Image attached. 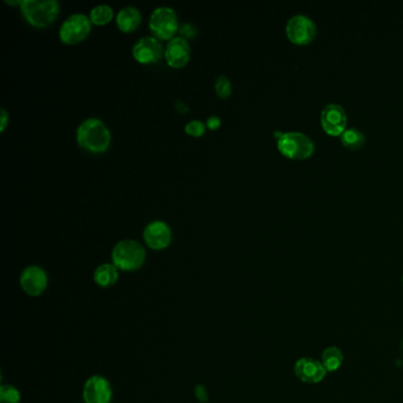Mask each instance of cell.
<instances>
[{
    "label": "cell",
    "mask_w": 403,
    "mask_h": 403,
    "mask_svg": "<svg viewBox=\"0 0 403 403\" xmlns=\"http://www.w3.org/2000/svg\"><path fill=\"white\" fill-rule=\"evenodd\" d=\"M341 141L343 146L347 147L349 149H359L366 142V136L359 129L348 128L341 134Z\"/></svg>",
    "instance_id": "obj_18"
},
{
    "label": "cell",
    "mask_w": 403,
    "mask_h": 403,
    "mask_svg": "<svg viewBox=\"0 0 403 403\" xmlns=\"http://www.w3.org/2000/svg\"><path fill=\"white\" fill-rule=\"evenodd\" d=\"M286 36L296 44H308L316 36L315 23L308 16H292L286 23Z\"/></svg>",
    "instance_id": "obj_7"
},
{
    "label": "cell",
    "mask_w": 403,
    "mask_h": 403,
    "mask_svg": "<svg viewBox=\"0 0 403 403\" xmlns=\"http://www.w3.org/2000/svg\"><path fill=\"white\" fill-rule=\"evenodd\" d=\"M0 403H20V392H19L18 389L13 385H1Z\"/></svg>",
    "instance_id": "obj_20"
},
{
    "label": "cell",
    "mask_w": 403,
    "mask_h": 403,
    "mask_svg": "<svg viewBox=\"0 0 403 403\" xmlns=\"http://www.w3.org/2000/svg\"><path fill=\"white\" fill-rule=\"evenodd\" d=\"M165 58L170 68L181 69L191 59V46L182 37H174L165 49Z\"/></svg>",
    "instance_id": "obj_14"
},
{
    "label": "cell",
    "mask_w": 403,
    "mask_h": 403,
    "mask_svg": "<svg viewBox=\"0 0 403 403\" xmlns=\"http://www.w3.org/2000/svg\"><path fill=\"white\" fill-rule=\"evenodd\" d=\"M92 23L88 16L75 13L63 22L59 29V39L66 45H75L88 38Z\"/></svg>",
    "instance_id": "obj_6"
},
{
    "label": "cell",
    "mask_w": 403,
    "mask_h": 403,
    "mask_svg": "<svg viewBox=\"0 0 403 403\" xmlns=\"http://www.w3.org/2000/svg\"><path fill=\"white\" fill-rule=\"evenodd\" d=\"M180 37L185 38L186 41L187 39H192L197 36V29H195L194 25H192L190 23H185L179 27Z\"/></svg>",
    "instance_id": "obj_23"
},
{
    "label": "cell",
    "mask_w": 403,
    "mask_h": 403,
    "mask_svg": "<svg viewBox=\"0 0 403 403\" xmlns=\"http://www.w3.org/2000/svg\"><path fill=\"white\" fill-rule=\"evenodd\" d=\"M165 55L161 42L155 37H143L132 46V57L140 64H154Z\"/></svg>",
    "instance_id": "obj_8"
},
{
    "label": "cell",
    "mask_w": 403,
    "mask_h": 403,
    "mask_svg": "<svg viewBox=\"0 0 403 403\" xmlns=\"http://www.w3.org/2000/svg\"><path fill=\"white\" fill-rule=\"evenodd\" d=\"M197 397H198L199 401H202V402H206V399H207V394H206V390L202 385H198L197 387Z\"/></svg>",
    "instance_id": "obj_26"
},
{
    "label": "cell",
    "mask_w": 403,
    "mask_h": 403,
    "mask_svg": "<svg viewBox=\"0 0 403 403\" xmlns=\"http://www.w3.org/2000/svg\"><path fill=\"white\" fill-rule=\"evenodd\" d=\"M179 27L178 16L168 6L155 8L149 18V29L159 41H170Z\"/></svg>",
    "instance_id": "obj_5"
},
{
    "label": "cell",
    "mask_w": 403,
    "mask_h": 403,
    "mask_svg": "<svg viewBox=\"0 0 403 403\" xmlns=\"http://www.w3.org/2000/svg\"><path fill=\"white\" fill-rule=\"evenodd\" d=\"M402 282H403V278H402Z\"/></svg>",
    "instance_id": "obj_27"
},
{
    "label": "cell",
    "mask_w": 403,
    "mask_h": 403,
    "mask_svg": "<svg viewBox=\"0 0 403 403\" xmlns=\"http://www.w3.org/2000/svg\"><path fill=\"white\" fill-rule=\"evenodd\" d=\"M143 240L149 249L162 251L172 242V230L165 221L156 220L147 225L143 231Z\"/></svg>",
    "instance_id": "obj_10"
},
{
    "label": "cell",
    "mask_w": 403,
    "mask_h": 403,
    "mask_svg": "<svg viewBox=\"0 0 403 403\" xmlns=\"http://www.w3.org/2000/svg\"><path fill=\"white\" fill-rule=\"evenodd\" d=\"M23 291L31 297H38L48 287V275L41 266H27L19 278Z\"/></svg>",
    "instance_id": "obj_9"
},
{
    "label": "cell",
    "mask_w": 403,
    "mask_h": 403,
    "mask_svg": "<svg viewBox=\"0 0 403 403\" xmlns=\"http://www.w3.org/2000/svg\"><path fill=\"white\" fill-rule=\"evenodd\" d=\"M89 18L94 25H106L114 18V10L110 8L109 5H97L92 8Z\"/></svg>",
    "instance_id": "obj_19"
},
{
    "label": "cell",
    "mask_w": 403,
    "mask_h": 403,
    "mask_svg": "<svg viewBox=\"0 0 403 403\" xmlns=\"http://www.w3.org/2000/svg\"><path fill=\"white\" fill-rule=\"evenodd\" d=\"M343 361H345V356H343L341 349L337 348V347H329L323 352L321 362L328 373H333V371H338L341 368Z\"/></svg>",
    "instance_id": "obj_17"
},
{
    "label": "cell",
    "mask_w": 403,
    "mask_h": 403,
    "mask_svg": "<svg viewBox=\"0 0 403 403\" xmlns=\"http://www.w3.org/2000/svg\"><path fill=\"white\" fill-rule=\"evenodd\" d=\"M326 373L328 371L323 366L322 362L311 357L299 359L294 364V375L304 383H319L326 378Z\"/></svg>",
    "instance_id": "obj_13"
},
{
    "label": "cell",
    "mask_w": 403,
    "mask_h": 403,
    "mask_svg": "<svg viewBox=\"0 0 403 403\" xmlns=\"http://www.w3.org/2000/svg\"><path fill=\"white\" fill-rule=\"evenodd\" d=\"M20 12L30 25L44 29L58 17L59 4L56 0H24L20 5Z\"/></svg>",
    "instance_id": "obj_3"
},
{
    "label": "cell",
    "mask_w": 403,
    "mask_h": 403,
    "mask_svg": "<svg viewBox=\"0 0 403 403\" xmlns=\"http://www.w3.org/2000/svg\"><path fill=\"white\" fill-rule=\"evenodd\" d=\"M277 147L283 155L293 160H304L311 156L315 151V144L312 140L304 132H275Z\"/></svg>",
    "instance_id": "obj_4"
},
{
    "label": "cell",
    "mask_w": 403,
    "mask_h": 403,
    "mask_svg": "<svg viewBox=\"0 0 403 403\" xmlns=\"http://www.w3.org/2000/svg\"><path fill=\"white\" fill-rule=\"evenodd\" d=\"M78 146L92 154H102L108 151L111 142V134L104 122L99 118H88L78 128Z\"/></svg>",
    "instance_id": "obj_1"
},
{
    "label": "cell",
    "mask_w": 403,
    "mask_h": 403,
    "mask_svg": "<svg viewBox=\"0 0 403 403\" xmlns=\"http://www.w3.org/2000/svg\"><path fill=\"white\" fill-rule=\"evenodd\" d=\"M321 121L328 134L336 136L345 132L348 118L343 106L337 103H329L323 108Z\"/></svg>",
    "instance_id": "obj_12"
},
{
    "label": "cell",
    "mask_w": 403,
    "mask_h": 403,
    "mask_svg": "<svg viewBox=\"0 0 403 403\" xmlns=\"http://www.w3.org/2000/svg\"><path fill=\"white\" fill-rule=\"evenodd\" d=\"M185 132L190 136L193 137H200L204 135L206 132V125L199 120H193V121L188 122L186 127H185Z\"/></svg>",
    "instance_id": "obj_22"
},
{
    "label": "cell",
    "mask_w": 403,
    "mask_h": 403,
    "mask_svg": "<svg viewBox=\"0 0 403 403\" xmlns=\"http://www.w3.org/2000/svg\"><path fill=\"white\" fill-rule=\"evenodd\" d=\"M8 125V115L6 110H0V132H4Z\"/></svg>",
    "instance_id": "obj_25"
},
{
    "label": "cell",
    "mask_w": 403,
    "mask_h": 403,
    "mask_svg": "<svg viewBox=\"0 0 403 403\" xmlns=\"http://www.w3.org/2000/svg\"><path fill=\"white\" fill-rule=\"evenodd\" d=\"M111 397L113 388L106 378L94 375L85 382L83 387L85 403H110Z\"/></svg>",
    "instance_id": "obj_11"
},
{
    "label": "cell",
    "mask_w": 403,
    "mask_h": 403,
    "mask_svg": "<svg viewBox=\"0 0 403 403\" xmlns=\"http://www.w3.org/2000/svg\"><path fill=\"white\" fill-rule=\"evenodd\" d=\"M141 12L134 6L121 8L116 16V25L121 32H134L141 24Z\"/></svg>",
    "instance_id": "obj_15"
},
{
    "label": "cell",
    "mask_w": 403,
    "mask_h": 403,
    "mask_svg": "<svg viewBox=\"0 0 403 403\" xmlns=\"http://www.w3.org/2000/svg\"><path fill=\"white\" fill-rule=\"evenodd\" d=\"M206 125H207L211 130H216V129H219L220 125H221V120H220V118H218V116H216V115H213L211 118H207Z\"/></svg>",
    "instance_id": "obj_24"
},
{
    "label": "cell",
    "mask_w": 403,
    "mask_h": 403,
    "mask_svg": "<svg viewBox=\"0 0 403 403\" xmlns=\"http://www.w3.org/2000/svg\"><path fill=\"white\" fill-rule=\"evenodd\" d=\"M94 280L103 289L115 285L118 280V268L114 264H102L94 272Z\"/></svg>",
    "instance_id": "obj_16"
},
{
    "label": "cell",
    "mask_w": 403,
    "mask_h": 403,
    "mask_svg": "<svg viewBox=\"0 0 403 403\" xmlns=\"http://www.w3.org/2000/svg\"><path fill=\"white\" fill-rule=\"evenodd\" d=\"M214 90L220 99H228L232 94V83L228 76L221 75L214 82Z\"/></svg>",
    "instance_id": "obj_21"
},
{
    "label": "cell",
    "mask_w": 403,
    "mask_h": 403,
    "mask_svg": "<svg viewBox=\"0 0 403 403\" xmlns=\"http://www.w3.org/2000/svg\"><path fill=\"white\" fill-rule=\"evenodd\" d=\"M111 261L121 271H136L142 268L146 261V249L139 242L125 239L114 246L111 252Z\"/></svg>",
    "instance_id": "obj_2"
}]
</instances>
